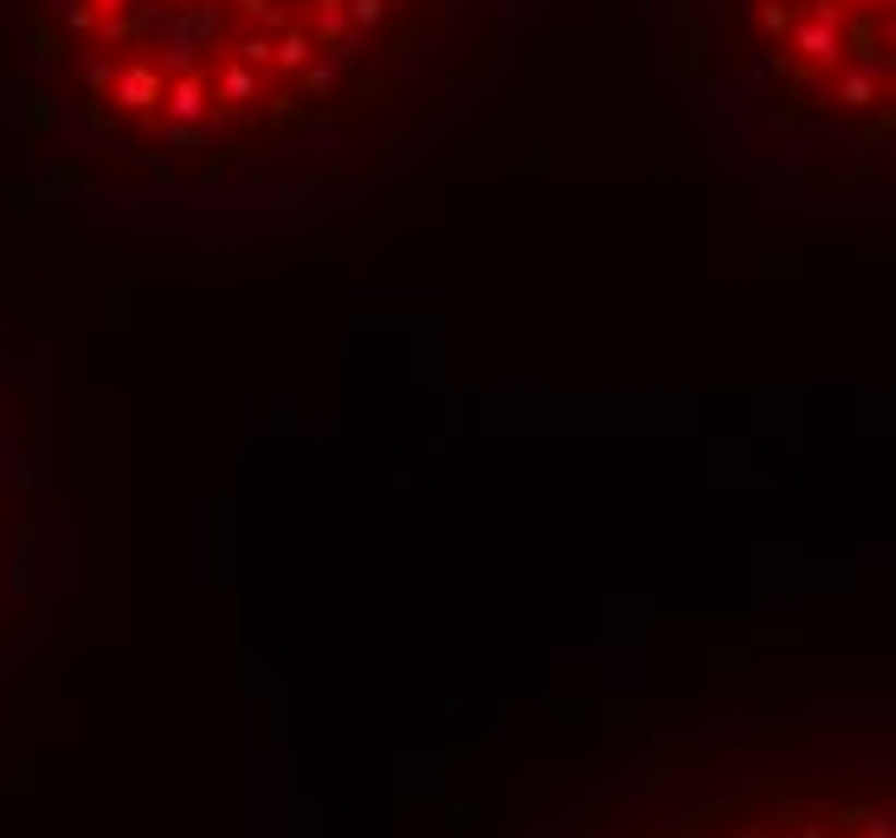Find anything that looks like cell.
<instances>
[{"label":"cell","mask_w":896,"mask_h":838,"mask_svg":"<svg viewBox=\"0 0 896 838\" xmlns=\"http://www.w3.org/2000/svg\"><path fill=\"white\" fill-rule=\"evenodd\" d=\"M549 0H7V130L91 213L310 232L419 181Z\"/></svg>","instance_id":"1"},{"label":"cell","mask_w":896,"mask_h":838,"mask_svg":"<svg viewBox=\"0 0 896 838\" xmlns=\"http://www.w3.org/2000/svg\"><path fill=\"white\" fill-rule=\"evenodd\" d=\"M638 26L749 188L896 213V0H638Z\"/></svg>","instance_id":"2"},{"label":"cell","mask_w":896,"mask_h":838,"mask_svg":"<svg viewBox=\"0 0 896 838\" xmlns=\"http://www.w3.org/2000/svg\"><path fill=\"white\" fill-rule=\"evenodd\" d=\"M516 838H896V691H755L658 722Z\"/></svg>","instance_id":"3"},{"label":"cell","mask_w":896,"mask_h":838,"mask_svg":"<svg viewBox=\"0 0 896 838\" xmlns=\"http://www.w3.org/2000/svg\"><path fill=\"white\" fill-rule=\"evenodd\" d=\"M71 587L52 343L0 290V716L46 678Z\"/></svg>","instance_id":"4"}]
</instances>
